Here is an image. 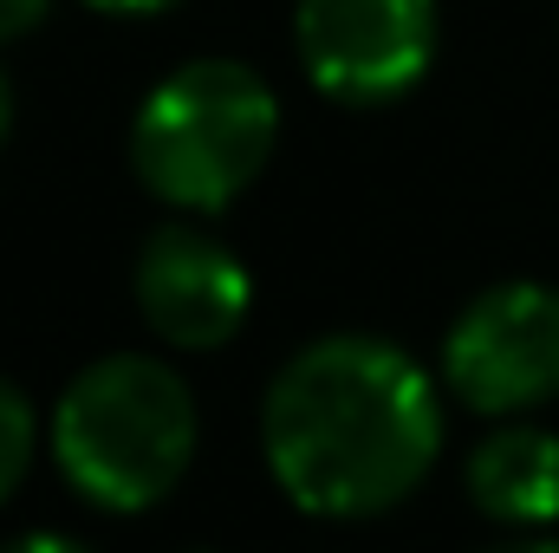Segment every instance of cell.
<instances>
[{
    "label": "cell",
    "mask_w": 559,
    "mask_h": 553,
    "mask_svg": "<svg viewBox=\"0 0 559 553\" xmlns=\"http://www.w3.org/2000/svg\"><path fill=\"white\" fill-rule=\"evenodd\" d=\"M274 482L325 521L397 508L442 449V404L417 358L371 332H332L293 352L261 404Z\"/></svg>",
    "instance_id": "1"
},
{
    "label": "cell",
    "mask_w": 559,
    "mask_h": 553,
    "mask_svg": "<svg viewBox=\"0 0 559 553\" xmlns=\"http://www.w3.org/2000/svg\"><path fill=\"white\" fill-rule=\"evenodd\" d=\"M52 456L92 508L143 515L195 462V398L176 365L111 352L66 385L52 411Z\"/></svg>",
    "instance_id": "2"
},
{
    "label": "cell",
    "mask_w": 559,
    "mask_h": 553,
    "mask_svg": "<svg viewBox=\"0 0 559 553\" xmlns=\"http://www.w3.org/2000/svg\"><path fill=\"white\" fill-rule=\"evenodd\" d=\"M280 143L274 85L241 59H189L143 92L131 118L138 183L189 215H215L267 169Z\"/></svg>",
    "instance_id": "3"
},
{
    "label": "cell",
    "mask_w": 559,
    "mask_h": 553,
    "mask_svg": "<svg viewBox=\"0 0 559 553\" xmlns=\"http://www.w3.org/2000/svg\"><path fill=\"white\" fill-rule=\"evenodd\" d=\"M293 52L338 105H397L436 59V0H299Z\"/></svg>",
    "instance_id": "4"
},
{
    "label": "cell",
    "mask_w": 559,
    "mask_h": 553,
    "mask_svg": "<svg viewBox=\"0 0 559 553\" xmlns=\"http://www.w3.org/2000/svg\"><path fill=\"white\" fill-rule=\"evenodd\" d=\"M442 378L481 416L559 398V293L540 280H501L475 293L442 339Z\"/></svg>",
    "instance_id": "5"
},
{
    "label": "cell",
    "mask_w": 559,
    "mask_h": 553,
    "mask_svg": "<svg viewBox=\"0 0 559 553\" xmlns=\"http://www.w3.org/2000/svg\"><path fill=\"white\" fill-rule=\"evenodd\" d=\"M131 293H138L143 326L176 352L228 345L254 306V280L235 261V248H222L209 228H189V222H163L138 248Z\"/></svg>",
    "instance_id": "6"
},
{
    "label": "cell",
    "mask_w": 559,
    "mask_h": 553,
    "mask_svg": "<svg viewBox=\"0 0 559 553\" xmlns=\"http://www.w3.org/2000/svg\"><path fill=\"white\" fill-rule=\"evenodd\" d=\"M468 502L501 528L559 521V436L534 423H508L468 456Z\"/></svg>",
    "instance_id": "7"
},
{
    "label": "cell",
    "mask_w": 559,
    "mask_h": 553,
    "mask_svg": "<svg viewBox=\"0 0 559 553\" xmlns=\"http://www.w3.org/2000/svg\"><path fill=\"white\" fill-rule=\"evenodd\" d=\"M33 443H39V416L26 404V391L13 378H0V502L26 482L33 469Z\"/></svg>",
    "instance_id": "8"
},
{
    "label": "cell",
    "mask_w": 559,
    "mask_h": 553,
    "mask_svg": "<svg viewBox=\"0 0 559 553\" xmlns=\"http://www.w3.org/2000/svg\"><path fill=\"white\" fill-rule=\"evenodd\" d=\"M46 13H52V0H0V46L20 39V33H33Z\"/></svg>",
    "instance_id": "9"
},
{
    "label": "cell",
    "mask_w": 559,
    "mask_h": 553,
    "mask_svg": "<svg viewBox=\"0 0 559 553\" xmlns=\"http://www.w3.org/2000/svg\"><path fill=\"white\" fill-rule=\"evenodd\" d=\"M0 553H92L85 541H66V534H20V541H7Z\"/></svg>",
    "instance_id": "10"
},
{
    "label": "cell",
    "mask_w": 559,
    "mask_h": 553,
    "mask_svg": "<svg viewBox=\"0 0 559 553\" xmlns=\"http://www.w3.org/2000/svg\"><path fill=\"white\" fill-rule=\"evenodd\" d=\"M98 13H118V20H150V13H169L176 0H85Z\"/></svg>",
    "instance_id": "11"
},
{
    "label": "cell",
    "mask_w": 559,
    "mask_h": 553,
    "mask_svg": "<svg viewBox=\"0 0 559 553\" xmlns=\"http://www.w3.org/2000/svg\"><path fill=\"white\" fill-rule=\"evenodd\" d=\"M488 553H559V541L534 534V541H501V548H488Z\"/></svg>",
    "instance_id": "12"
},
{
    "label": "cell",
    "mask_w": 559,
    "mask_h": 553,
    "mask_svg": "<svg viewBox=\"0 0 559 553\" xmlns=\"http://www.w3.org/2000/svg\"><path fill=\"white\" fill-rule=\"evenodd\" d=\"M13 131V85H7V72H0V143Z\"/></svg>",
    "instance_id": "13"
}]
</instances>
